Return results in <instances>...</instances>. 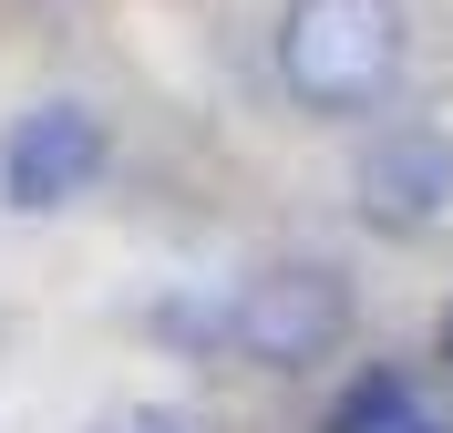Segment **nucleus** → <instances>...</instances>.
Returning a JSON list of instances; mask_svg holds the SVG:
<instances>
[{
    "label": "nucleus",
    "mask_w": 453,
    "mask_h": 433,
    "mask_svg": "<svg viewBox=\"0 0 453 433\" xmlns=\"http://www.w3.org/2000/svg\"><path fill=\"white\" fill-rule=\"evenodd\" d=\"M279 73L310 114H371L402 73V0H288Z\"/></svg>",
    "instance_id": "obj_1"
},
{
    "label": "nucleus",
    "mask_w": 453,
    "mask_h": 433,
    "mask_svg": "<svg viewBox=\"0 0 453 433\" xmlns=\"http://www.w3.org/2000/svg\"><path fill=\"white\" fill-rule=\"evenodd\" d=\"M340 330H350V279L319 259H288V268H257L237 299H226V341L268 361V372H310L330 361Z\"/></svg>",
    "instance_id": "obj_2"
},
{
    "label": "nucleus",
    "mask_w": 453,
    "mask_h": 433,
    "mask_svg": "<svg viewBox=\"0 0 453 433\" xmlns=\"http://www.w3.org/2000/svg\"><path fill=\"white\" fill-rule=\"evenodd\" d=\"M350 206L371 237H423L453 206V135L443 124H381L350 166Z\"/></svg>",
    "instance_id": "obj_3"
},
{
    "label": "nucleus",
    "mask_w": 453,
    "mask_h": 433,
    "mask_svg": "<svg viewBox=\"0 0 453 433\" xmlns=\"http://www.w3.org/2000/svg\"><path fill=\"white\" fill-rule=\"evenodd\" d=\"M93 175H104V114H83V104H31L0 135V197L21 206V217L83 197Z\"/></svg>",
    "instance_id": "obj_4"
},
{
    "label": "nucleus",
    "mask_w": 453,
    "mask_h": 433,
    "mask_svg": "<svg viewBox=\"0 0 453 433\" xmlns=\"http://www.w3.org/2000/svg\"><path fill=\"white\" fill-rule=\"evenodd\" d=\"M330 433H443V413L412 392V382H392V372H371L350 403L330 413Z\"/></svg>",
    "instance_id": "obj_5"
},
{
    "label": "nucleus",
    "mask_w": 453,
    "mask_h": 433,
    "mask_svg": "<svg viewBox=\"0 0 453 433\" xmlns=\"http://www.w3.org/2000/svg\"><path fill=\"white\" fill-rule=\"evenodd\" d=\"M93 433H186L165 403H144V413H113V423H93Z\"/></svg>",
    "instance_id": "obj_6"
}]
</instances>
